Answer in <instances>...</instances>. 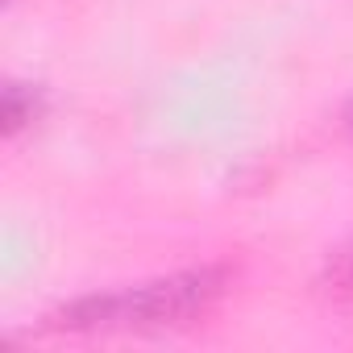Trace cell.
I'll return each mask as SVG.
<instances>
[{
    "label": "cell",
    "mask_w": 353,
    "mask_h": 353,
    "mask_svg": "<svg viewBox=\"0 0 353 353\" xmlns=\"http://www.w3.org/2000/svg\"><path fill=\"white\" fill-rule=\"evenodd\" d=\"M229 274L221 266H200L183 274H166L154 283L121 287L108 295H88L59 312V328L67 332H145L192 324L225 295Z\"/></svg>",
    "instance_id": "1"
}]
</instances>
